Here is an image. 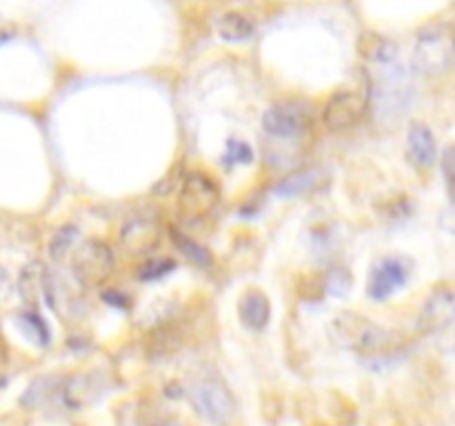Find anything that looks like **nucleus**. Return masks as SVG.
Returning a JSON list of instances; mask_svg holds the SVG:
<instances>
[{"label":"nucleus","mask_w":455,"mask_h":426,"mask_svg":"<svg viewBox=\"0 0 455 426\" xmlns=\"http://www.w3.org/2000/svg\"><path fill=\"white\" fill-rule=\"evenodd\" d=\"M331 337L345 349L355 351L364 362L371 367L376 359L385 362V359L395 358L394 337L389 331L373 324L369 318H363L358 313H340L331 324Z\"/></svg>","instance_id":"nucleus-1"},{"label":"nucleus","mask_w":455,"mask_h":426,"mask_svg":"<svg viewBox=\"0 0 455 426\" xmlns=\"http://www.w3.org/2000/svg\"><path fill=\"white\" fill-rule=\"evenodd\" d=\"M453 36L449 27L425 29L413 47V69L422 75H444L453 67Z\"/></svg>","instance_id":"nucleus-2"},{"label":"nucleus","mask_w":455,"mask_h":426,"mask_svg":"<svg viewBox=\"0 0 455 426\" xmlns=\"http://www.w3.org/2000/svg\"><path fill=\"white\" fill-rule=\"evenodd\" d=\"M71 271L80 287L98 288L114 273V253L102 240H84L74 253Z\"/></svg>","instance_id":"nucleus-3"},{"label":"nucleus","mask_w":455,"mask_h":426,"mask_svg":"<svg viewBox=\"0 0 455 426\" xmlns=\"http://www.w3.org/2000/svg\"><path fill=\"white\" fill-rule=\"evenodd\" d=\"M189 399L204 420L216 426H227L235 415V398L218 377H203L189 390Z\"/></svg>","instance_id":"nucleus-4"},{"label":"nucleus","mask_w":455,"mask_h":426,"mask_svg":"<svg viewBox=\"0 0 455 426\" xmlns=\"http://www.w3.org/2000/svg\"><path fill=\"white\" fill-rule=\"evenodd\" d=\"M220 202V189L216 182L203 173H189L180 186L178 209L187 220H203L212 216Z\"/></svg>","instance_id":"nucleus-5"},{"label":"nucleus","mask_w":455,"mask_h":426,"mask_svg":"<svg viewBox=\"0 0 455 426\" xmlns=\"http://www.w3.org/2000/svg\"><path fill=\"white\" fill-rule=\"evenodd\" d=\"M369 109V93L364 91H354V89H347V91H338L331 100L324 106L323 120L327 124L329 131H347V129H354L360 120L364 118Z\"/></svg>","instance_id":"nucleus-6"},{"label":"nucleus","mask_w":455,"mask_h":426,"mask_svg":"<svg viewBox=\"0 0 455 426\" xmlns=\"http://www.w3.org/2000/svg\"><path fill=\"white\" fill-rule=\"evenodd\" d=\"M262 127L275 138H296L311 127V114L305 105L283 102V105H274L265 111Z\"/></svg>","instance_id":"nucleus-7"},{"label":"nucleus","mask_w":455,"mask_h":426,"mask_svg":"<svg viewBox=\"0 0 455 426\" xmlns=\"http://www.w3.org/2000/svg\"><path fill=\"white\" fill-rule=\"evenodd\" d=\"M163 226L156 216H136L123 226L120 231V244L132 256H142L149 253L158 244Z\"/></svg>","instance_id":"nucleus-8"},{"label":"nucleus","mask_w":455,"mask_h":426,"mask_svg":"<svg viewBox=\"0 0 455 426\" xmlns=\"http://www.w3.org/2000/svg\"><path fill=\"white\" fill-rule=\"evenodd\" d=\"M455 318V297L451 287H440L427 300L425 309H422L420 320H418V328L425 335L431 333H440L444 328L451 327Z\"/></svg>","instance_id":"nucleus-9"},{"label":"nucleus","mask_w":455,"mask_h":426,"mask_svg":"<svg viewBox=\"0 0 455 426\" xmlns=\"http://www.w3.org/2000/svg\"><path fill=\"white\" fill-rule=\"evenodd\" d=\"M407 278L409 269L404 266V262L398 260V257H387L380 264L373 266L367 287L369 297L376 302H385L387 297H391L407 284Z\"/></svg>","instance_id":"nucleus-10"},{"label":"nucleus","mask_w":455,"mask_h":426,"mask_svg":"<svg viewBox=\"0 0 455 426\" xmlns=\"http://www.w3.org/2000/svg\"><path fill=\"white\" fill-rule=\"evenodd\" d=\"M102 380L98 375H65L60 389V406L67 411H80L102 395Z\"/></svg>","instance_id":"nucleus-11"},{"label":"nucleus","mask_w":455,"mask_h":426,"mask_svg":"<svg viewBox=\"0 0 455 426\" xmlns=\"http://www.w3.org/2000/svg\"><path fill=\"white\" fill-rule=\"evenodd\" d=\"M329 185V173L324 169H300V171L291 173V176L283 178L275 185V193L280 198H302V195H311L323 191Z\"/></svg>","instance_id":"nucleus-12"},{"label":"nucleus","mask_w":455,"mask_h":426,"mask_svg":"<svg viewBox=\"0 0 455 426\" xmlns=\"http://www.w3.org/2000/svg\"><path fill=\"white\" fill-rule=\"evenodd\" d=\"M65 375L36 377L22 393L20 404L29 411H43L47 406H60V389Z\"/></svg>","instance_id":"nucleus-13"},{"label":"nucleus","mask_w":455,"mask_h":426,"mask_svg":"<svg viewBox=\"0 0 455 426\" xmlns=\"http://www.w3.org/2000/svg\"><path fill=\"white\" fill-rule=\"evenodd\" d=\"M407 158L416 169L434 167L438 160V146L429 127L413 124L407 136Z\"/></svg>","instance_id":"nucleus-14"},{"label":"nucleus","mask_w":455,"mask_h":426,"mask_svg":"<svg viewBox=\"0 0 455 426\" xmlns=\"http://www.w3.org/2000/svg\"><path fill=\"white\" fill-rule=\"evenodd\" d=\"M47 266L40 260L29 262L22 266L20 275H18V293H20L22 302H27L29 309H38V302L44 297V284H47Z\"/></svg>","instance_id":"nucleus-15"},{"label":"nucleus","mask_w":455,"mask_h":426,"mask_svg":"<svg viewBox=\"0 0 455 426\" xmlns=\"http://www.w3.org/2000/svg\"><path fill=\"white\" fill-rule=\"evenodd\" d=\"M238 313H240V320H243V324L249 328V331H256V333L262 331V328L269 324V318H271L269 297H267L262 291H247L243 297H240Z\"/></svg>","instance_id":"nucleus-16"},{"label":"nucleus","mask_w":455,"mask_h":426,"mask_svg":"<svg viewBox=\"0 0 455 426\" xmlns=\"http://www.w3.org/2000/svg\"><path fill=\"white\" fill-rule=\"evenodd\" d=\"M360 53L369 65H387L398 60V47L378 34H364L360 38Z\"/></svg>","instance_id":"nucleus-17"},{"label":"nucleus","mask_w":455,"mask_h":426,"mask_svg":"<svg viewBox=\"0 0 455 426\" xmlns=\"http://www.w3.org/2000/svg\"><path fill=\"white\" fill-rule=\"evenodd\" d=\"M216 29L218 36H220L222 40H227V43H244V40H249L253 36L256 25H253L251 18H247L244 13L231 12L225 13V16L218 20Z\"/></svg>","instance_id":"nucleus-18"},{"label":"nucleus","mask_w":455,"mask_h":426,"mask_svg":"<svg viewBox=\"0 0 455 426\" xmlns=\"http://www.w3.org/2000/svg\"><path fill=\"white\" fill-rule=\"evenodd\" d=\"M182 342V333L172 324L158 327L149 337V355L151 358H164V355L176 353Z\"/></svg>","instance_id":"nucleus-19"},{"label":"nucleus","mask_w":455,"mask_h":426,"mask_svg":"<svg viewBox=\"0 0 455 426\" xmlns=\"http://www.w3.org/2000/svg\"><path fill=\"white\" fill-rule=\"evenodd\" d=\"M169 233H172V240L176 242L178 251H180L187 260L194 262L200 269H209V266H212V253H209L203 244H198L194 238H189V235L180 233V229H173V226L169 229Z\"/></svg>","instance_id":"nucleus-20"},{"label":"nucleus","mask_w":455,"mask_h":426,"mask_svg":"<svg viewBox=\"0 0 455 426\" xmlns=\"http://www.w3.org/2000/svg\"><path fill=\"white\" fill-rule=\"evenodd\" d=\"M18 327L25 333L27 340L34 342L36 346H49L52 337H49V327L36 309H27L18 315Z\"/></svg>","instance_id":"nucleus-21"},{"label":"nucleus","mask_w":455,"mask_h":426,"mask_svg":"<svg viewBox=\"0 0 455 426\" xmlns=\"http://www.w3.org/2000/svg\"><path fill=\"white\" fill-rule=\"evenodd\" d=\"M76 238H78V229H76V226L67 225L62 226V229H58L56 235L52 238V242H49V256H52L53 260H62L65 253L74 247Z\"/></svg>","instance_id":"nucleus-22"},{"label":"nucleus","mask_w":455,"mask_h":426,"mask_svg":"<svg viewBox=\"0 0 455 426\" xmlns=\"http://www.w3.org/2000/svg\"><path fill=\"white\" fill-rule=\"evenodd\" d=\"M222 162H225L227 167H234V164H251L253 162L251 146H249L247 142L231 138V140L227 142V151L225 155H222Z\"/></svg>","instance_id":"nucleus-23"},{"label":"nucleus","mask_w":455,"mask_h":426,"mask_svg":"<svg viewBox=\"0 0 455 426\" xmlns=\"http://www.w3.org/2000/svg\"><path fill=\"white\" fill-rule=\"evenodd\" d=\"M173 269H176L173 260H169V257H160V260H151V262H147L145 266H140V271H138V278L145 280V282H151V280L164 278V275L172 273Z\"/></svg>","instance_id":"nucleus-24"},{"label":"nucleus","mask_w":455,"mask_h":426,"mask_svg":"<svg viewBox=\"0 0 455 426\" xmlns=\"http://www.w3.org/2000/svg\"><path fill=\"white\" fill-rule=\"evenodd\" d=\"M324 288H327V293H331V296H336V297L347 296V291L351 288V275L347 273L345 269H333L331 273L327 275Z\"/></svg>","instance_id":"nucleus-25"},{"label":"nucleus","mask_w":455,"mask_h":426,"mask_svg":"<svg viewBox=\"0 0 455 426\" xmlns=\"http://www.w3.org/2000/svg\"><path fill=\"white\" fill-rule=\"evenodd\" d=\"M453 162H455V151H453V146H447L443 154V160H440V164H443L444 182H447L449 193H453Z\"/></svg>","instance_id":"nucleus-26"},{"label":"nucleus","mask_w":455,"mask_h":426,"mask_svg":"<svg viewBox=\"0 0 455 426\" xmlns=\"http://www.w3.org/2000/svg\"><path fill=\"white\" fill-rule=\"evenodd\" d=\"M13 288H16V284H13L12 275L0 266V302H7L13 296Z\"/></svg>","instance_id":"nucleus-27"},{"label":"nucleus","mask_w":455,"mask_h":426,"mask_svg":"<svg viewBox=\"0 0 455 426\" xmlns=\"http://www.w3.org/2000/svg\"><path fill=\"white\" fill-rule=\"evenodd\" d=\"M105 300H107V304H111V306H123V309H124V306H127V302L123 300V296H120V293H118V296H116V293L107 291L105 293Z\"/></svg>","instance_id":"nucleus-28"},{"label":"nucleus","mask_w":455,"mask_h":426,"mask_svg":"<svg viewBox=\"0 0 455 426\" xmlns=\"http://www.w3.org/2000/svg\"><path fill=\"white\" fill-rule=\"evenodd\" d=\"M9 38H13V27L0 20V43H3V40H9Z\"/></svg>","instance_id":"nucleus-29"},{"label":"nucleus","mask_w":455,"mask_h":426,"mask_svg":"<svg viewBox=\"0 0 455 426\" xmlns=\"http://www.w3.org/2000/svg\"><path fill=\"white\" fill-rule=\"evenodd\" d=\"M7 355H9V351H7V342H4L3 331H0V364L7 362Z\"/></svg>","instance_id":"nucleus-30"},{"label":"nucleus","mask_w":455,"mask_h":426,"mask_svg":"<svg viewBox=\"0 0 455 426\" xmlns=\"http://www.w3.org/2000/svg\"><path fill=\"white\" fill-rule=\"evenodd\" d=\"M158 426H180V424H172V422H167V424H158Z\"/></svg>","instance_id":"nucleus-31"},{"label":"nucleus","mask_w":455,"mask_h":426,"mask_svg":"<svg viewBox=\"0 0 455 426\" xmlns=\"http://www.w3.org/2000/svg\"><path fill=\"white\" fill-rule=\"evenodd\" d=\"M314 426H324V424H314Z\"/></svg>","instance_id":"nucleus-32"}]
</instances>
